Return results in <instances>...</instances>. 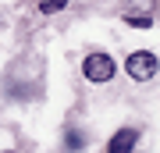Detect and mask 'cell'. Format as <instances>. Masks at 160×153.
<instances>
[{
    "instance_id": "obj_1",
    "label": "cell",
    "mask_w": 160,
    "mask_h": 153,
    "mask_svg": "<svg viewBox=\"0 0 160 153\" xmlns=\"http://www.w3.org/2000/svg\"><path fill=\"white\" fill-rule=\"evenodd\" d=\"M157 68H160V61H157L153 50H135V54L125 61V71H128L132 82H149V79L157 75Z\"/></svg>"
},
{
    "instance_id": "obj_2",
    "label": "cell",
    "mask_w": 160,
    "mask_h": 153,
    "mask_svg": "<svg viewBox=\"0 0 160 153\" xmlns=\"http://www.w3.org/2000/svg\"><path fill=\"white\" fill-rule=\"evenodd\" d=\"M114 57H107V54H89L86 57V64H82V75H86L89 82H110L114 79Z\"/></svg>"
},
{
    "instance_id": "obj_3",
    "label": "cell",
    "mask_w": 160,
    "mask_h": 153,
    "mask_svg": "<svg viewBox=\"0 0 160 153\" xmlns=\"http://www.w3.org/2000/svg\"><path fill=\"white\" fill-rule=\"evenodd\" d=\"M135 142H139V132L135 128H121V132H114V139L107 142V153H132Z\"/></svg>"
},
{
    "instance_id": "obj_4",
    "label": "cell",
    "mask_w": 160,
    "mask_h": 153,
    "mask_svg": "<svg viewBox=\"0 0 160 153\" xmlns=\"http://www.w3.org/2000/svg\"><path fill=\"white\" fill-rule=\"evenodd\" d=\"M125 22H128L132 28H149L153 18H149V14H125Z\"/></svg>"
},
{
    "instance_id": "obj_5",
    "label": "cell",
    "mask_w": 160,
    "mask_h": 153,
    "mask_svg": "<svg viewBox=\"0 0 160 153\" xmlns=\"http://www.w3.org/2000/svg\"><path fill=\"white\" fill-rule=\"evenodd\" d=\"M64 146H68V150H82V146H86L82 132H68V135H64Z\"/></svg>"
},
{
    "instance_id": "obj_6",
    "label": "cell",
    "mask_w": 160,
    "mask_h": 153,
    "mask_svg": "<svg viewBox=\"0 0 160 153\" xmlns=\"http://www.w3.org/2000/svg\"><path fill=\"white\" fill-rule=\"evenodd\" d=\"M61 7H68V0H43V14H53Z\"/></svg>"
}]
</instances>
